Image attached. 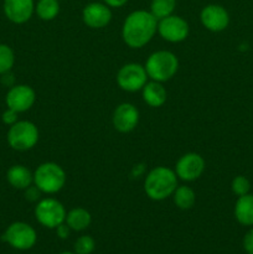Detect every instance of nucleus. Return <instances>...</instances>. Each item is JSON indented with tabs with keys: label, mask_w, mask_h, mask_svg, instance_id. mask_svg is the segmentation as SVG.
Listing matches in <instances>:
<instances>
[{
	"label": "nucleus",
	"mask_w": 253,
	"mask_h": 254,
	"mask_svg": "<svg viewBox=\"0 0 253 254\" xmlns=\"http://www.w3.org/2000/svg\"><path fill=\"white\" fill-rule=\"evenodd\" d=\"M158 31V20L146 10H135L124 20L122 37L131 49H141Z\"/></svg>",
	"instance_id": "nucleus-1"
},
{
	"label": "nucleus",
	"mask_w": 253,
	"mask_h": 254,
	"mask_svg": "<svg viewBox=\"0 0 253 254\" xmlns=\"http://www.w3.org/2000/svg\"><path fill=\"white\" fill-rule=\"evenodd\" d=\"M178 188V175L166 166H158L149 171L144 181L146 196L154 201H163L173 196Z\"/></svg>",
	"instance_id": "nucleus-2"
},
{
	"label": "nucleus",
	"mask_w": 253,
	"mask_h": 254,
	"mask_svg": "<svg viewBox=\"0 0 253 254\" xmlns=\"http://www.w3.org/2000/svg\"><path fill=\"white\" fill-rule=\"evenodd\" d=\"M145 71L149 78L156 82H166L173 78L179 69V60L173 52H153L145 62Z\"/></svg>",
	"instance_id": "nucleus-3"
},
{
	"label": "nucleus",
	"mask_w": 253,
	"mask_h": 254,
	"mask_svg": "<svg viewBox=\"0 0 253 254\" xmlns=\"http://www.w3.org/2000/svg\"><path fill=\"white\" fill-rule=\"evenodd\" d=\"M66 184V173L56 163H44L34 173V185L44 193H56Z\"/></svg>",
	"instance_id": "nucleus-4"
},
{
	"label": "nucleus",
	"mask_w": 253,
	"mask_h": 254,
	"mask_svg": "<svg viewBox=\"0 0 253 254\" xmlns=\"http://www.w3.org/2000/svg\"><path fill=\"white\" fill-rule=\"evenodd\" d=\"M6 139L10 148L14 150H30L39 141V129L32 122L17 121L9 128Z\"/></svg>",
	"instance_id": "nucleus-5"
},
{
	"label": "nucleus",
	"mask_w": 253,
	"mask_h": 254,
	"mask_svg": "<svg viewBox=\"0 0 253 254\" xmlns=\"http://www.w3.org/2000/svg\"><path fill=\"white\" fill-rule=\"evenodd\" d=\"M36 220L47 228H56L66 221V210L60 201L44 198L35 207Z\"/></svg>",
	"instance_id": "nucleus-6"
},
{
	"label": "nucleus",
	"mask_w": 253,
	"mask_h": 254,
	"mask_svg": "<svg viewBox=\"0 0 253 254\" xmlns=\"http://www.w3.org/2000/svg\"><path fill=\"white\" fill-rule=\"evenodd\" d=\"M37 235L34 228L25 222H14L6 228L2 235V241L9 243L12 248L27 251L36 243Z\"/></svg>",
	"instance_id": "nucleus-7"
},
{
	"label": "nucleus",
	"mask_w": 253,
	"mask_h": 254,
	"mask_svg": "<svg viewBox=\"0 0 253 254\" xmlns=\"http://www.w3.org/2000/svg\"><path fill=\"white\" fill-rule=\"evenodd\" d=\"M148 78L145 67L139 64H126L118 71L117 83L123 91L136 92L143 89Z\"/></svg>",
	"instance_id": "nucleus-8"
},
{
	"label": "nucleus",
	"mask_w": 253,
	"mask_h": 254,
	"mask_svg": "<svg viewBox=\"0 0 253 254\" xmlns=\"http://www.w3.org/2000/svg\"><path fill=\"white\" fill-rule=\"evenodd\" d=\"M189 27L188 21L178 15H170L158 21V32L165 41L181 42L189 36Z\"/></svg>",
	"instance_id": "nucleus-9"
},
{
	"label": "nucleus",
	"mask_w": 253,
	"mask_h": 254,
	"mask_svg": "<svg viewBox=\"0 0 253 254\" xmlns=\"http://www.w3.org/2000/svg\"><path fill=\"white\" fill-rule=\"evenodd\" d=\"M36 101L35 91L27 84H15L7 91L5 102L7 108L14 109L17 113H24L34 106Z\"/></svg>",
	"instance_id": "nucleus-10"
},
{
	"label": "nucleus",
	"mask_w": 253,
	"mask_h": 254,
	"mask_svg": "<svg viewBox=\"0 0 253 254\" xmlns=\"http://www.w3.org/2000/svg\"><path fill=\"white\" fill-rule=\"evenodd\" d=\"M205 170V160L200 154L188 153L181 156L176 163L175 173L181 180L195 181Z\"/></svg>",
	"instance_id": "nucleus-11"
},
{
	"label": "nucleus",
	"mask_w": 253,
	"mask_h": 254,
	"mask_svg": "<svg viewBox=\"0 0 253 254\" xmlns=\"http://www.w3.org/2000/svg\"><path fill=\"white\" fill-rule=\"evenodd\" d=\"M201 24L212 32L223 31L230 24V15L227 10L217 4L206 5L200 14Z\"/></svg>",
	"instance_id": "nucleus-12"
},
{
	"label": "nucleus",
	"mask_w": 253,
	"mask_h": 254,
	"mask_svg": "<svg viewBox=\"0 0 253 254\" xmlns=\"http://www.w3.org/2000/svg\"><path fill=\"white\" fill-rule=\"evenodd\" d=\"M82 20L91 29H103L111 22V7L104 2H89L82 10Z\"/></svg>",
	"instance_id": "nucleus-13"
},
{
	"label": "nucleus",
	"mask_w": 253,
	"mask_h": 254,
	"mask_svg": "<svg viewBox=\"0 0 253 254\" xmlns=\"http://www.w3.org/2000/svg\"><path fill=\"white\" fill-rule=\"evenodd\" d=\"M5 16L14 24H25L35 12L34 0H4L2 4Z\"/></svg>",
	"instance_id": "nucleus-14"
},
{
	"label": "nucleus",
	"mask_w": 253,
	"mask_h": 254,
	"mask_svg": "<svg viewBox=\"0 0 253 254\" xmlns=\"http://www.w3.org/2000/svg\"><path fill=\"white\" fill-rule=\"evenodd\" d=\"M113 127L121 133L134 130L139 123V111L131 103H122L113 113Z\"/></svg>",
	"instance_id": "nucleus-15"
},
{
	"label": "nucleus",
	"mask_w": 253,
	"mask_h": 254,
	"mask_svg": "<svg viewBox=\"0 0 253 254\" xmlns=\"http://www.w3.org/2000/svg\"><path fill=\"white\" fill-rule=\"evenodd\" d=\"M7 183L17 190H25L34 183V174L24 165H12L6 173Z\"/></svg>",
	"instance_id": "nucleus-16"
},
{
	"label": "nucleus",
	"mask_w": 253,
	"mask_h": 254,
	"mask_svg": "<svg viewBox=\"0 0 253 254\" xmlns=\"http://www.w3.org/2000/svg\"><path fill=\"white\" fill-rule=\"evenodd\" d=\"M141 91H143L144 102L148 106L158 108V107H161L166 102L168 93H166V89L164 88L161 82H146V84L143 87Z\"/></svg>",
	"instance_id": "nucleus-17"
},
{
	"label": "nucleus",
	"mask_w": 253,
	"mask_h": 254,
	"mask_svg": "<svg viewBox=\"0 0 253 254\" xmlns=\"http://www.w3.org/2000/svg\"><path fill=\"white\" fill-rule=\"evenodd\" d=\"M236 220L243 226H253V195L240 196L235 205Z\"/></svg>",
	"instance_id": "nucleus-18"
},
{
	"label": "nucleus",
	"mask_w": 253,
	"mask_h": 254,
	"mask_svg": "<svg viewBox=\"0 0 253 254\" xmlns=\"http://www.w3.org/2000/svg\"><path fill=\"white\" fill-rule=\"evenodd\" d=\"M91 213L87 210L82 207L73 208V210L69 211L66 216V221L64 222L67 223L71 230L73 231H83L91 225Z\"/></svg>",
	"instance_id": "nucleus-19"
},
{
	"label": "nucleus",
	"mask_w": 253,
	"mask_h": 254,
	"mask_svg": "<svg viewBox=\"0 0 253 254\" xmlns=\"http://www.w3.org/2000/svg\"><path fill=\"white\" fill-rule=\"evenodd\" d=\"M174 203L181 210H189L196 202V193L189 186H179L173 193Z\"/></svg>",
	"instance_id": "nucleus-20"
},
{
	"label": "nucleus",
	"mask_w": 253,
	"mask_h": 254,
	"mask_svg": "<svg viewBox=\"0 0 253 254\" xmlns=\"http://www.w3.org/2000/svg\"><path fill=\"white\" fill-rule=\"evenodd\" d=\"M35 12L44 21H51L59 15V0H39L35 5Z\"/></svg>",
	"instance_id": "nucleus-21"
},
{
	"label": "nucleus",
	"mask_w": 253,
	"mask_h": 254,
	"mask_svg": "<svg viewBox=\"0 0 253 254\" xmlns=\"http://www.w3.org/2000/svg\"><path fill=\"white\" fill-rule=\"evenodd\" d=\"M175 7L176 0H151L150 12L159 21L164 17L173 15Z\"/></svg>",
	"instance_id": "nucleus-22"
},
{
	"label": "nucleus",
	"mask_w": 253,
	"mask_h": 254,
	"mask_svg": "<svg viewBox=\"0 0 253 254\" xmlns=\"http://www.w3.org/2000/svg\"><path fill=\"white\" fill-rule=\"evenodd\" d=\"M14 64L15 55L11 47L5 44H0V74L11 71Z\"/></svg>",
	"instance_id": "nucleus-23"
},
{
	"label": "nucleus",
	"mask_w": 253,
	"mask_h": 254,
	"mask_svg": "<svg viewBox=\"0 0 253 254\" xmlns=\"http://www.w3.org/2000/svg\"><path fill=\"white\" fill-rule=\"evenodd\" d=\"M231 189H232V192L240 197V196L250 193L251 183L247 178H245V176H236L232 180V184H231Z\"/></svg>",
	"instance_id": "nucleus-24"
},
{
	"label": "nucleus",
	"mask_w": 253,
	"mask_h": 254,
	"mask_svg": "<svg viewBox=\"0 0 253 254\" xmlns=\"http://www.w3.org/2000/svg\"><path fill=\"white\" fill-rule=\"evenodd\" d=\"M94 240L91 236H82L74 243V252L77 254H91L94 250Z\"/></svg>",
	"instance_id": "nucleus-25"
},
{
	"label": "nucleus",
	"mask_w": 253,
	"mask_h": 254,
	"mask_svg": "<svg viewBox=\"0 0 253 254\" xmlns=\"http://www.w3.org/2000/svg\"><path fill=\"white\" fill-rule=\"evenodd\" d=\"M41 190L37 188L36 185L29 186L27 189H25V198L30 202H35V201L40 200V196H41Z\"/></svg>",
	"instance_id": "nucleus-26"
},
{
	"label": "nucleus",
	"mask_w": 253,
	"mask_h": 254,
	"mask_svg": "<svg viewBox=\"0 0 253 254\" xmlns=\"http://www.w3.org/2000/svg\"><path fill=\"white\" fill-rule=\"evenodd\" d=\"M17 116H19V113H17L16 111H14V109L7 108L6 111H5L4 113H2V116H1L2 123L6 124V126L11 127L12 124H15L17 122Z\"/></svg>",
	"instance_id": "nucleus-27"
},
{
	"label": "nucleus",
	"mask_w": 253,
	"mask_h": 254,
	"mask_svg": "<svg viewBox=\"0 0 253 254\" xmlns=\"http://www.w3.org/2000/svg\"><path fill=\"white\" fill-rule=\"evenodd\" d=\"M243 248L248 254H253V228L246 233L243 238Z\"/></svg>",
	"instance_id": "nucleus-28"
},
{
	"label": "nucleus",
	"mask_w": 253,
	"mask_h": 254,
	"mask_svg": "<svg viewBox=\"0 0 253 254\" xmlns=\"http://www.w3.org/2000/svg\"><path fill=\"white\" fill-rule=\"evenodd\" d=\"M14 82H15V78H14V74H12L11 72H6V73L1 74V83L4 84V86L11 88L12 86H15Z\"/></svg>",
	"instance_id": "nucleus-29"
},
{
	"label": "nucleus",
	"mask_w": 253,
	"mask_h": 254,
	"mask_svg": "<svg viewBox=\"0 0 253 254\" xmlns=\"http://www.w3.org/2000/svg\"><path fill=\"white\" fill-rule=\"evenodd\" d=\"M56 230H57V236H59L60 238H62V240H64V238H67L69 236V230H71V228L67 226V223L64 225L63 222L61 223L59 227H56Z\"/></svg>",
	"instance_id": "nucleus-30"
},
{
	"label": "nucleus",
	"mask_w": 253,
	"mask_h": 254,
	"mask_svg": "<svg viewBox=\"0 0 253 254\" xmlns=\"http://www.w3.org/2000/svg\"><path fill=\"white\" fill-rule=\"evenodd\" d=\"M103 2L109 7H122L128 2V0H103Z\"/></svg>",
	"instance_id": "nucleus-31"
},
{
	"label": "nucleus",
	"mask_w": 253,
	"mask_h": 254,
	"mask_svg": "<svg viewBox=\"0 0 253 254\" xmlns=\"http://www.w3.org/2000/svg\"><path fill=\"white\" fill-rule=\"evenodd\" d=\"M143 171H144V165H135L133 168V171H131V175L138 178V176H140L141 174H143Z\"/></svg>",
	"instance_id": "nucleus-32"
},
{
	"label": "nucleus",
	"mask_w": 253,
	"mask_h": 254,
	"mask_svg": "<svg viewBox=\"0 0 253 254\" xmlns=\"http://www.w3.org/2000/svg\"><path fill=\"white\" fill-rule=\"evenodd\" d=\"M61 254H73V253H71V252H63V253H61Z\"/></svg>",
	"instance_id": "nucleus-33"
}]
</instances>
